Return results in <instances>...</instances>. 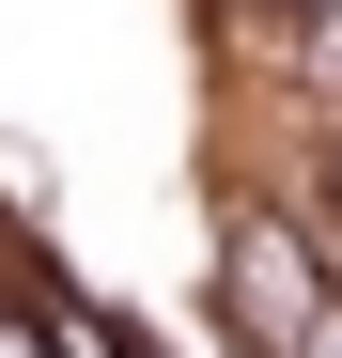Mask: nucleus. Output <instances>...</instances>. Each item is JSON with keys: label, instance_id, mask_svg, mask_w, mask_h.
I'll return each instance as SVG.
<instances>
[{"label": "nucleus", "instance_id": "1", "mask_svg": "<svg viewBox=\"0 0 342 358\" xmlns=\"http://www.w3.org/2000/svg\"><path fill=\"white\" fill-rule=\"evenodd\" d=\"M234 265H249V296H265V327H311V250H296V234L234 218Z\"/></svg>", "mask_w": 342, "mask_h": 358}, {"label": "nucleus", "instance_id": "2", "mask_svg": "<svg viewBox=\"0 0 342 358\" xmlns=\"http://www.w3.org/2000/svg\"><path fill=\"white\" fill-rule=\"evenodd\" d=\"M311 16H342V0H311Z\"/></svg>", "mask_w": 342, "mask_h": 358}]
</instances>
